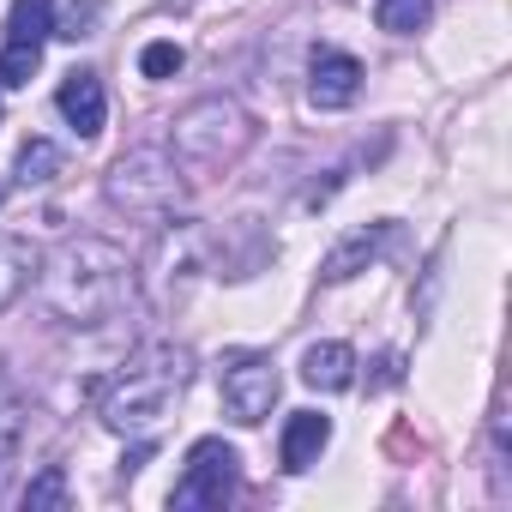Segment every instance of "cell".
Segmentation results:
<instances>
[{
  "mask_svg": "<svg viewBox=\"0 0 512 512\" xmlns=\"http://www.w3.org/2000/svg\"><path fill=\"white\" fill-rule=\"evenodd\" d=\"M127 284H133L127 253H121L115 241H103V235H79V241H67L55 260H49V272H43V302H49V314L67 320V326H97V320H109V314L121 308Z\"/></svg>",
  "mask_w": 512,
  "mask_h": 512,
  "instance_id": "6da1fadb",
  "label": "cell"
},
{
  "mask_svg": "<svg viewBox=\"0 0 512 512\" xmlns=\"http://www.w3.org/2000/svg\"><path fill=\"white\" fill-rule=\"evenodd\" d=\"M187 380H193V356L175 350V344H163V350H151L145 362H133V368L103 392V422H109L115 434L151 440V434L175 416Z\"/></svg>",
  "mask_w": 512,
  "mask_h": 512,
  "instance_id": "7a4b0ae2",
  "label": "cell"
},
{
  "mask_svg": "<svg viewBox=\"0 0 512 512\" xmlns=\"http://www.w3.org/2000/svg\"><path fill=\"white\" fill-rule=\"evenodd\" d=\"M247 139H253L247 109L229 103V97H205V103H193V109L175 121L169 151H175V163H187V169H223V163H235V157L247 151Z\"/></svg>",
  "mask_w": 512,
  "mask_h": 512,
  "instance_id": "3957f363",
  "label": "cell"
},
{
  "mask_svg": "<svg viewBox=\"0 0 512 512\" xmlns=\"http://www.w3.org/2000/svg\"><path fill=\"white\" fill-rule=\"evenodd\" d=\"M109 199H115L121 211H133V217H163V211H175V199H181V163H175V151H157V145L127 151V157L109 169Z\"/></svg>",
  "mask_w": 512,
  "mask_h": 512,
  "instance_id": "277c9868",
  "label": "cell"
},
{
  "mask_svg": "<svg viewBox=\"0 0 512 512\" xmlns=\"http://www.w3.org/2000/svg\"><path fill=\"white\" fill-rule=\"evenodd\" d=\"M235 482H241L235 446L217 440V434L211 440H193V452L181 464V482L169 488V506H181V512H223L229 494H235Z\"/></svg>",
  "mask_w": 512,
  "mask_h": 512,
  "instance_id": "5b68a950",
  "label": "cell"
},
{
  "mask_svg": "<svg viewBox=\"0 0 512 512\" xmlns=\"http://www.w3.org/2000/svg\"><path fill=\"white\" fill-rule=\"evenodd\" d=\"M278 362L266 356V350H241V356H229L223 362V410H229V422H241V428H260L266 416H272V404H278Z\"/></svg>",
  "mask_w": 512,
  "mask_h": 512,
  "instance_id": "8992f818",
  "label": "cell"
},
{
  "mask_svg": "<svg viewBox=\"0 0 512 512\" xmlns=\"http://www.w3.org/2000/svg\"><path fill=\"white\" fill-rule=\"evenodd\" d=\"M356 97H362V61L344 55V49H314L308 103H314V109H350Z\"/></svg>",
  "mask_w": 512,
  "mask_h": 512,
  "instance_id": "52a82bcc",
  "label": "cell"
},
{
  "mask_svg": "<svg viewBox=\"0 0 512 512\" xmlns=\"http://www.w3.org/2000/svg\"><path fill=\"white\" fill-rule=\"evenodd\" d=\"M55 103H61V115H67V127H73L79 139H97V133H103V115H109V97H103V79H97L91 67H73V73L61 79V91H55Z\"/></svg>",
  "mask_w": 512,
  "mask_h": 512,
  "instance_id": "ba28073f",
  "label": "cell"
},
{
  "mask_svg": "<svg viewBox=\"0 0 512 512\" xmlns=\"http://www.w3.org/2000/svg\"><path fill=\"white\" fill-rule=\"evenodd\" d=\"M386 241H392V223H368V229H350L326 260H320V284H344V278H356V272H368L380 253H386Z\"/></svg>",
  "mask_w": 512,
  "mask_h": 512,
  "instance_id": "9c48e42d",
  "label": "cell"
},
{
  "mask_svg": "<svg viewBox=\"0 0 512 512\" xmlns=\"http://www.w3.org/2000/svg\"><path fill=\"white\" fill-rule=\"evenodd\" d=\"M326 446H332V416H320V410H296V416L284 422V446H278V458H284L290 476H302V470L320 464Z\"/></svg>",
  "mask_w": 512,
  "mask_h": 512,
  "instance_id": "30bf717a",
  "label": "cell"
},
{
  "mask_svg": "<svg viewBox=\"0 0 512 512\" xmlns=\"http://www.w3.org/2000/svg\"><path fill=\"white\" fill-rule=\"evenodd\" d=\"M302 380L314 386V392H344L350 380H356V350L350 344H308L302 350Z\"/></svg>",
  "mask_w": 512,
  "mask_h": 512,
  "instance_id": "8fae6325",
  "label": "cell"
},
{
  "mask_svg": "<svg viewBox=\"0 0 512 512\" xmlns=\"http://www.w3.org/2000/svg\"><path fill=\"white\" fill-rule=\"evenodd\" d=\"M25 428H31V398L0 374V470L25 452Z\"/></svg>",
  "mask_w": 512,
  "mask_h": 512,
  "instance_id": "7c38bea8",
  "label": "cell"
},
{
  "mask_svg": "<svg viewBox=\"0 0 512 512\" xmlns=\"http://www.w3.org/2000/svg\"><path fill=\"white\" fill-rule=\"evenodd\" d=\"M31 272H37V253L19 235H0V314L31 290Z\"/></svg>",
  "mask_w": 512,
  "mask_h": 512,
  "instance_id": "4fadbf2b",
  "label": "cell"
},
{
  "mask_svg": "<svg viewBox=\"0 0 512 512\" xmlns=\"http://www.w3.org/2000/svg\"><path fill=\"white\" fill-rule=\"evenodd\" d=\"M49 37H55V0H13V13H7V43L43 49Z\"/></svg>",
  "mask_w": 512,
  "mask_h": 512,
  "instance_id": "5bb4252c",
  "label": "cell"
},
{
  "mask_svg": "<svg viewBox=\"0 0 512 512\" xmlns=\"http://www.w3.org/2000/svg\"><path fill=\"white\" fill-rule=\"evenodd\" d=\"M67 169V151L55 145V139H25L19 145V163H13V175L25 181V187H43V181H55Z\"/></svg>",
  "mask_w": 512,
  "mask_h": 512,
  "instance_id": "9a60e30c",
  "label": "cell"
},
{
  "mask_svg": "<svg viewBox=\"0 0 512 512\" xmlns=\"http://www.w3.org/2000/svg\"><path fill=\"white\" fill-rule=\"evenodd\" d=\"M434 19V0H374V25L392 37H416Z\"/></svg>",
  "mask_w": 512,
  "mask_h": 512,
  "instance_id": "2e32d148",
  "label": "cell"
},
{
  "mask_svg": "<svg viewBox=\"0 0 512 512\" xmlns=\"http://www.w3.org/2000/svg\"><path fill=\"white\" fill-rule=\"evenodd\" d=\"M25 512H67V470L49 464L31 488H25Z\"/></svg>",
  "mask_w": 512,
  "mask_h": 512,
  "instance_id": "e0dca14e",
  "label": "cell"
},
{
  "mask_svg": "<svg viewBox=\"0 0 512 512\" xmlns=\"http://www.w3.org/2000/svg\"><path fill=\"white\" fill-rule=\"evenodd\" d=\"M37 67H43V49H25V43L0 49V85H31Z\"/></svg>",
  "mask_w": 512,
  "mask_h": 512,
  "instance_id": "ac0fdd59",
  "label": "cell"
},
{
  "mask_svg": "<svg viewBox=\"0 0 512 512\" xmlns=\"http://www.w3.org/2000/svg\"><path fill=\"white\" fill-rule=\"evenodd\" d=\"M181 61H187V55H181V43H151V49L139 55V73H145V79H175V73H181Z\"/></svg>",
  "mask_w": 512,
  "mask_h": 512,
  "instance_id": "d6986e66",
  "label": "cell"
},
{
  "mask_svg": "<svg viewBox=\"0 0 512 512\" xmlns=\"http://www.w3.org/2000/svg\"><path fill=\"white\" fill-rule=\"evenodd\" d=\"M181 247H187L181 278H193V266H199V235H193V229H181ZM157 266H175V241H163V260H157ZM169 278H175V272H169ZM169 278H163V284H169ZM163 284H157V296H163Z\"/></svg>",
  "mask_w": 512,
  "mask_h": 512,
  "instance_id": "ffe728a7",
  "label": "cell"
},
{
  "mask_svg": "<svg viewBox=\"0 0 512 512\" xmlns=\"http://www.w3.org/2000/svg\"><path fill=\"white\" fill-rule=\"evenodd\" d=\"M91 19H97V0H85V7H79V0H73V13L55 25V37H67V43H79V37H91Z\"/></svg>",
  "mask_w": 512,
  "mask_h": 512,
  "instance_id": "44dd1931",
  "label": "cell"
},
{
  "mask_svg": "<svg viewBox=\"0 0 512 512\" xmlns=\"http://www.w3.org/2000/svg\"><path fill=\"white\" fill-rule=\"evenodd\" d=\"M0 199H7V187H0Z\"/></svg>",
  "mask_w": 512,
  "mask_h": 512,
  "instance_id": "7402d4cb",
  "label": "cell"
}]
</instances>
